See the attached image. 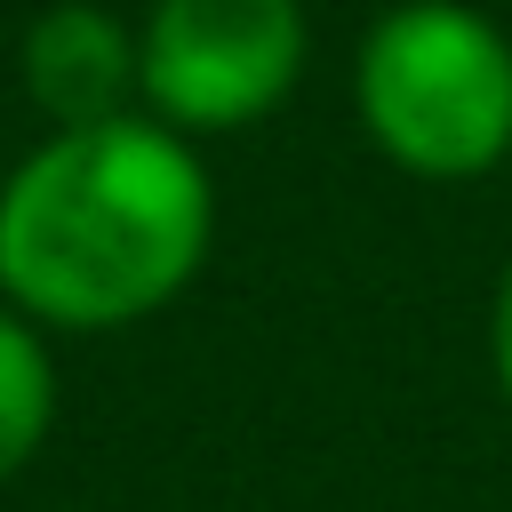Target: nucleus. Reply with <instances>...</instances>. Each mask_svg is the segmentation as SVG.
Here are the masks:
<instances>
[{
	"mask_svg": "<svg viewBox=\"0 0 512 512\" xmlns=\"http://www.w3.org/2000/svg\"><path fill=\"white\" fill-rule=\"evenodd\" d=\"M216 248V176L152 112L40 128L0 176V304L48 336L160 320Z\"/></svg>",
	"mask_w": 512,
	"mask_h": 512,
	"instance_id": "obj_1",
	"label": "nucleus"
},
{
	"mask_svg": "<svg viewBox=\"0 0 512 512\" xmlns=\"http://www.w3.org/2000/svg\"><path fill=\"white\" fill-rule=\"evenodd\" d=\"M312 64L304 0H152L136 16V112L208 144L272 120Z\"/></svg>",
	"mask_w": 512,
	"mask_h": 512,
	"instance_id": "obj_3",
	"label": "nucleus"
},
{
	"mask_svg": "<svg viewBox=\"0 0 512 512\" xmlns=\"http://www.w3.org/2000/svg\"><path fill=\"white\" fill-rule=\"evenodd\" d=\"M64 416V376H56V336L32 328L16 304H0V488L48 448Z\"/></svg>",
	"mask_w": 512,
	"mask_h": 512,
	"instance_id": "obj_5",
	"label": "nucleus"
},
{
	"mask_svg": "<svg viewBox=\"0 0 512 512\" xmlns=\"http://www.w3.org/2000/svg\"><path fill=\"white\" fill-rule=\"evenodd\" d=\"M352 120L416 184L512 168V32L480 0H392L352 40Z\"/></svg>",
	"mask_w": 512,
	"mask_h": 512,
	"instance_id": "obj_2",
	"label": "nucleus"
},
{
	"mask_svg": "<svg viewBox=\"0 0 512 512\" xmlns=\"http://www.w3.org/2000/svg\"><path fill=\"white\" fill-rule=\"evenodd\" d=\"M16 80L40 128H96L136 112V16L104 0H48L16 40Z\"/></svg>",
	"mask_w": 512,
	"mask_h": 512,
	"instance_id": "obj_4",
	"label": "nucleus"
},
{
	"mask_svg": "<svg viewBox=\"0 0 512 512\" xmlns=\"http://www.w3.org/2000/svg\"><path fill=\"white\" fill-rule=\"evenodd\" d=\"M488 376H496V400L512 408V256L488 288Z\"/></svg>",
	"mask_w": 512,
	"mask_h": 512,
	"instance_id": "obj_6",
	"label": "nucleus"
}]
</instances>
